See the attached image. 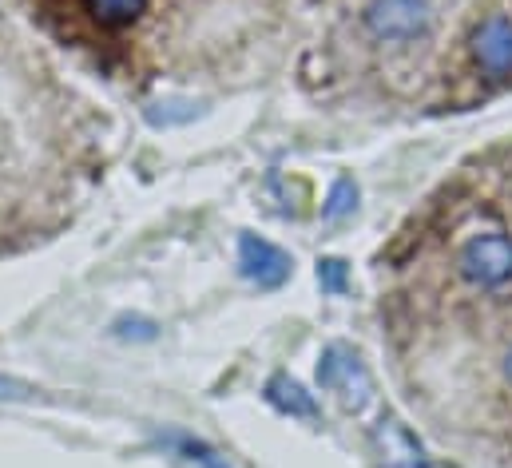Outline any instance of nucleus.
Here are the masks:
<instances>
[{
	"instance_id": "obj_1",
	"label": "nucleus",
	"mask_w": 512,
	"mask_h": 468,
	"mask_svg": "<svg viewBox=\"0 0 512 468\" xmlns=\"http://www.w3.org/2000/svg\"><path fill=\"white\" fill-rule=\"evenodd\" d=\"M457 270L469 286L477 290H501L512 282V234L505 231H481L473 234L461 254H457Z\"/></svg>"
},
{
	"instance_id": "obj_2",
	"label": "nucleus",
	"mask_w": 512,
	"mask_h": 468,
	"mask_svg": "<svg viewBox=\"0 0 512 468\" xmlns=\"http://www.w3.org/2000/svg\"><path fill=\"white\" fill-rule=\"evenodd\" d=\"M362 20H366V32L374 40L401 44V40H417L429 32L433 4L429 0H370Z\"/></svg>"
},
{
	"instance_id": "obj_3",
	"label": "nucleus",
	"mask_w": 512,
	"mask_h": 468,
	"mask_svg": "<svg viewBox=\"0 0 512 468\" xmlns=\"http://www.w3.org/2000/svg\"><path fill=\"white\" fill-rule=\"evenodd\" d=\"M318 389L326 393H338V401L346 409H362L374 393V381H370V369L362 365V357L346 346H330L318 357Z\"/></svg>"
},
{
	"instance_id": "obj_4",
	"label": "nucleus",
	"mask_w": 512,
	"mask_h": 468,
	"mask_svg": "<svg viewBox=\"0 0 512 468\" xmlns=\"http://www.w3.org/2000/svg\"><path fill=\"white\" fill-rule=\"evenodd\" d=\"M239 274L247 282H255L258 290H278L290 282L294 274V258L274 246L270 238H258V234H239Z\"/></svg>"
},
{
	"instance_id": "obj_5",
	"label": "nucleus",
	"mask_w": 512,
	"mask_h": 468,
	"mask_svg": "<svg viewBox=\"0 0 512 468\" xmlns=\"http://www.w3.org/2000/svg\"><path fill=\"white\" fill-rule=\"evenodd\" d=\"M473 60L489 76H512V20L509 16H489L473 32Z\"/></svg>"
},
{
	"instance_id": "obj_6",
	"label": "nucleus",
	"mask_w": 512,
	"mask_h": 468,
	"mask_svg": "<svg viewBox=\"0 0 512 468\" xmlns=\"http://www.w3.org/2000/svg\"><path fill=\"white\" fill-rule=\"evenodd\" d=\"M155 445H159L167 457H179L183 465H191V468H231V461H227L215 445H207L203 437L183 433V429H163V433H155Z\"/></svg>"
},
{
	"instance_id": "obj_7",
	"label": "nucleus",
	"mask_w": 512,
	"mask_h": 468,
	"mask_svg": "<svg viewBox=\"0 0 512 468\" xmlns=\"http://www.w3.org/2000/svg\"><path fill=\"white\" fill-rule=\"evenodd\" d=\"M266 401H270L278 413L298 417V421H318V417H322L314 393H306V389H302L294 377H286V373H274V377L266 381Z\"/></svg>"
},
{
	"instance_id": "obj_8",
	"label": "nucleus",
	"mask_w": 512,
	"mask_h": 468,
	"mask_svg": "<svg viewBox=\"0 0 512 468\" xmlns=\"http://www.w3.org/2000/svg\"><path fill=\"white\" fill-rule=\"evenodd\" d=\"M84 4L104 28H124L131 20H139L147 8V0H84Z\"/></svg>"
},
{
	"instance_id": "obj_9",
	"label": "nucleus",
	"mask_w": 512,
	"mask_h": 468,
	"mask_svg": "<svg viewBox=\"0 0 512 468\" xmlns=\"http://www.w3.org/2000/svg\"><path fill=\"white\" fill-rule=\"evenodd\" d=\"M354 211H358V183L350 175H342V179H334V187H330V195L322 203V219L326 223H342Z\"/></svg>"
},
{
	"instance_id": "obj_10",
	"label": "nucleus",
	"mask_w": 512,
	"mask_h": 468,
	"mask_svg": "<svg viewBox=\"0 0 512 468\" xmlns=\"http://www.w3.org/2000/svg\"><path fill=\"white\" fill-rule=\"evenodd\" d=\"M318 286H322V294H346V286H350V266L342 262V258H322L318 262Z\"/></svg>"
},
{
	"instance_id": "obj_11",
	"label": "nucleus",
	"mask_w": 512,
	"mask_h": 468,
	"mask_svg": "<svg viewBox=\"0 0 512 468\" xmlns=\"http://www.w3.org/2000/svg\"><path fill=\"white\" fill-rule=\"evenodd\" d=\"M116 338L151 342V338H155V322H147V318H120V322H116Z\"/></svg>"
},
{
	"instance_id": "obj_12",
	"label": "nucleus",
	"mask_w": 512,
	"mask_h": 468,
	"mask_svg": "<svg viewBox=\"0 0 512 468\" xmlns=\"http://www.w3.org/2000/svg\"><path fill=\"white\" fill-rule=\"evenodd\" d=\"M36 389L28 385V381H20V377H4L0 373V401H28Z\"/></svg>"
},
{
	"instance_id": "obj_13",
	"label": "nucleus",
	"mask_w": 512,
	"mask_h": 468,
	"mask_svg": "<svg viewBox=\"0 0 512 468\" xmlns=\"http://www.w3.org/2000/svg\"><path fill=\"white\" fill-rule=\"evenodd\" d=\"M505 377H509V381H512V350L505 353Z\"/></svg>"
}]
</instances>
